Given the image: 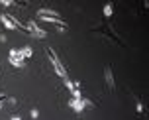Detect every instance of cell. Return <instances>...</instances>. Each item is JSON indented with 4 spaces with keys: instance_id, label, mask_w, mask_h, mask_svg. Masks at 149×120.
Returning a JSON list of instances; mask_svg holds the SVG:
<instances>
[{
    "instance_id": "obj_2",
    "label": "cell",
    "mask_w": 149,
    "mask_h": 120,
    "mask_svg": "<svg viewBox=\"0 0 149 120\" xmlns=\"http://www.w3.org/2000/svg\"><path fill=\"white\" fill-rule=\"evenodd\" d=\"M47 53H49V59H51L53 67H55V71H57V75H61L63 79H67V71H65V67L61 65V61L57 59V55L53 53V49H47Z\"/></svg>"
},
{
    "instance_id": "obj_4",
    "label": "cell",
    "mask_w": 149,
    "mask_h": 120,
    "mask_svg": "<svg viewBox=\"0 0 149 120\" xmlns=\"http://www.w3.org/2000/svg\"><path fill=\"white\" fill-rule=\"evenodd\" d=\"M20 55H22V57H30V55H31V49H30V47H26V49H22V51H20Z\"/></svg>"
},
{
    "instance_id": "obj_1",
    "label": "cell",
    "mask_w": 149,
    "mask_h": 120,
    "mask_svg": "<svg viewBox=\"0 0 149 120\" xmlns=\"http://www.w3.org/2000/svg\"><path fill=\"white\" fill-rule=\"evenodd\" d=\"M37 16H39L41 20H51V22L59 24L61 28H65V24L61 22V18H59V14H57V12H51V10H39V12H37Z\"/></svg>"
},
{
    "instance_id": "obj_3",
    "label": "cell",
    "mask_w": 149,
    "mask_h": 120,
    "mask_svg": "<svg viewBox=\"0 0 149 120\" xmlns=\"http://www.w3.org/2000/svg\"><path fill=\"white\" fill-rule=\"evenodd\" d=\"M10 63H12V65H16V67H22L24 65V57L22 55H20V51H10Z\"/></svg>"
},
{
    "instance_id": "obj_5",
    "label": "cell",
    "mask_w": 149,
    "mask_h": 120,
    "mask_svg": "<svg viewBox=\"0 0 149 120\" xmlns=\"http://www.w3.org/2000/svg\"><path fill=\"white\" fill-rule=\"evenodd\" d=\"M106 79H108V85H110V87H114V81H112V73H110V69H106Z\"/></svg>"
}]
</instances>
